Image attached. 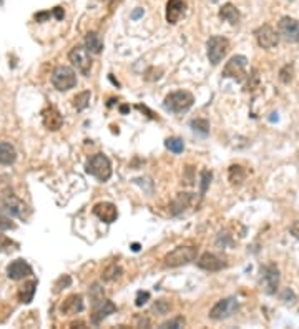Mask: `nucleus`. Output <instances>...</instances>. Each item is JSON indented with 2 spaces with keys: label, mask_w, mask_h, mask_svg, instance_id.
<instances>
[{
  "label": "nucleus",
  "mask_w": 299,
  "mask_h": 329,
  "mask_svg": "<svg viewBox=\"0 0 299 329\" xmlns=\"http://www.w3.org/2000/svg\"><path fill=\"white\" fill-rule=\"evenodd\" d=\"M32 274H34L32 266H30L27 261L22 259V258L14 259L7 266V276H9V279H14V281H20V279L32 276Z\"/></svg>",
  "instance_id": "obj_13"
},
{
  "label": "nucleus",
  "mask_w": 299,
  "mask_h": 329,
  "mask_svg": "<svg viewBox=\"0 0 299 329\" xmlns=\"http://www.w3.org/2000/svg\"><path fill=\"white\" fill-rule=\"evenodd\" d=\"M278 34L288 44L299 42V22L292 17H281L278 22Z\"/></svg>",
  "instance_id": "obj_9"
},
{
  "label": "nucleus",
  "mask_w": 299,
  "mask_h": 329,
  "mask_svg": "<svg viewBox=\"0 0 299 329\" xmlns=\"http://www.w3.org/2000/svg\"><path fill=\"white\" fill-rule=\"evenodd\" d=\"M196 265L205 271H221L223 268H226V261L215 253H205L198 258Z\"/></svg>",
  "instance_id": "obj_15"
},
{
  "label": "nucleus",
  "mask_w": 299,
  "mask_h": 329,
  "mask_svg": "<svg viewBox=\"0 0 299 329\" xmlns=\"http://www.w3.org/2000/svg\"><path fill=\"white\" fill-rule=\"evenodd\" d=\"M238 309V300L235 296H229V298H224V300L218 301L215 306L211 308L210 311V318L213 321H223V319H228L231 318Z\"/></svg>",
  "instance_id": "obj_8"
},
{
  "label": "nucleus",
  "mask_w": 299,
  "mask_h": 329,
  "mask_svg": "<svg viewBox=\"0 0 299 329\" xmlns=\"http://www.w3.org/2000/svg\"><path fill=\"white\" fill-rule=\"evenodd\" d=\"M17 160L15 146L9 142H0V167H9Z\"/></svg>",
  "instance_id": "obj_21"
},
{
  "label": "nucleus",
  "mask_w": 299,
  "mask_h": 329,
  "mask_svg": "<svg viewBox=\"0 0 299 329\" xmlns=\"http://www.w3.org/2000/svg\"><path fill=\"white\" fill-rule=\"evenodd\" d=\"M191 126L194 131L201 133V135H208L210 133V123L203 118H198V120H193L191 121Z\"/></svg>",
  "instance_id": "obj_30"
},
{
  "label": "nucleus",
  "mask_w": 299,
  "mask_h": 329,
  "mask_svg": "<svg viewBox=\"0 0 299 329\" xmlns=\"http://www.w3.org/2000/svg\"><path fill=\"white\" fill-rule=\"evenodd\" d=\"M121 274H123V271H121V268L118 265H110L103 270L102 278H103V281H115V279H118Z\"/></svg>",
  "instance_id": "obj_27"
},
{
  "label": "nucleus",
  "mask_w": 299,
  "mask_h": 329,
  "mask_svg": "<svg viewBox=\"0 0 299 329\" xmlns=\"http://www.w3.org/2000/svg\"><path fill=\"white\" fill-rule=\"evenodd\" d=\"M93 215L98 216L102 221H105V223H113V221H117V218H118V210H117V206L113 203H110V201H100V203H96L93 206Z\"/></svg>",
  "instance_id": "obj_16"
},
{
  "label": "nucleus",
  "mask_w": 299,
  "mask_h": 329,
  "mask_svg": "<svg viewBox=\"0 0 299 329\" xmlns=\"http://www.w3.org/2000/svg\"><path fill=\"white\" fill-rule=\"evenodd\" d=\"M229 52V40L226 37L221 35H213L210 40L206 42V53H208V60L213 65H218L221 60L226 57Z\"/></svg>",
  "instance_id": "obj_4"
},
{
  "label": "nucleus",
  "mask_w": 299,
  "mask_h": 329,
  "mask_svg": "<svg viewBox=\"0 0 299 329\" xmlns=\"http://www.w3.org/2000/svg\"><path fill=\"white\" fill-rule=\"evenodd\" d=\"M115 311H117V306L110 300H105L103 296L96 298V300H93V311L90 314L91 324H100L103 319L108 318L110 314H113Z\"/></svg>",
  "instance_id": "obj_11"
},
{
  "label": "nucleus",
  "mask_w": 299,
  "mask_h": 329,
  "mask_svg": "<svg viewBox=\"0 0 299 329\" xmlns=\"http://www.w3.org/2000/svg\"><path fill=\"white\" fill-rule=\"evenodd\" d=\"M70 284H72V278L69 276V274H63V276H60V278L57 279V283H55V289H53V292H60L62 289L69 288Z\"/></svg>",
  "instance_id": "obj_31"
},
{
  "label": "nucleus",
  "mask_w": 299,
  "mask_h": 329,
  "mask_svg": "<svg viewBox=\"0 0 299 329\" xmlns=\"http://www.w3.org/2000/svg\"><path fill=\"white\" fill-rule=\"evenodd\" d=\"M170 306H172V304H170L168 301H164V300H160V301H156V304H155V311L156 313H161V314H164V313H168L170 311Z\"/></svg>",
  "instance_id": "obj_36"
},
{
  "label": "nucleus",
  "mask_w": 299,
  "mask_h": 329,
  "mask_svg": "<svg viewBox=\"0 0 299 329\" xmlns=\"http://www.w3.org/2000/svg\"><path fill=\"white\" fill-rule=\"evenodd\" d=\"M52 85L58 91H69L77 85V73L67 65H58L52 72Z\"/></svg>",
  "instance_id": "obj_5"
},
{
  "label": "nucleus",
  "mask_w": 299,
  "mask_h": 329,
  "mask_svg": "<svg viewBox=\"0 0 299 329\" xmlns=\"http://www.w3.org/2000/svg\"><path fill=\"white\" fill-rule=\"evenodd\" d=\"M292 78H294V65H284L281 72H279V80H281L284 85H288L292 82Z\"/></svg>",
  "instance_id": "obj_29"
},
{
  "label": "nucleus",
  "mask_w": 299,
  "mask_h": 329,
  "mask_svg": "<svg viewBox=\"0 0 299 329\" xmlns=\"http://www.w3.org/2000/svg\"><path fill=\"white\" fill-rule=\"evenodd\" d=\"M9 229H15V223L10 221V218H5L0 215V231H9Z\"/></svg>",
  "instance_id": "obj_35"
},
{
  "label": "nucleus",
  "mask_w": 299,
  "mask_h": 329,
  "mask_svg": "<svg viewBox=\"0 0 299 329\" xmlns=\"http://www.w3.org/2000/svg\"><path fill=\"white\" fill-rule=\"evenodd\" d=\"M142 15H143V9H138V10H135L131 14V18H133V20H137V18H140Z\"/></svg>",
  "instance_id": "obj_41"
},
{
  "label": "nucleus",
  "mask_w": 299,
  "mask_h": 329,
  "mask_svg": "<svg viewBox=\"0 0 299 329\" xmlns=\"http://www.w3.org/2000/svg\"><path fill=\"white\" fill-rule=\"evenodd\" d=\"M190 201H191V194L190 193H180L172 203V215H176V213L183 211L188 205H190Z\"/></svg>",
  "instance_id": "obj_25"
},
{
  "label": "nucleus",
  "mask_w": 299,
  "mask_h": 329,
  "mask_svg": "<svg viewBox=\"0 0 299 329\" xmlns=\"http://www.w3.org/2000/svg\"><path fill=\"white\" fill-rule=\"evenodd\" d=\"M198 246H176L173 251L164 254V266L168 268H178L183 265H188L196 259Z\"/></svg>",
  "instance_id": "obj_1"
},
{
  "label": "nucleus",
  "mask_w": 299,
  "mask_h": 329,
  "mask_svg": "<svg viewBox=\"0 0 299 329\" xmlns=\"http://www.w3.org/2000/svg\"><path fill=\"white\" fill-rule=\"evenodd\" d=\"M90 98H91V93L88 90L78 93L75 98H73V107L77 108V112H83V110L90 105Z\"/></svg>",
  "instance_id": "obj_26"
},
{
  "label": "nucleus",
  "mask_w": 299,
  "mask_h": 329,
  "mask_svg": "<svg viewBox=\"0 0 299 329\" xmlns=\"http://www.w3.org/2000/svg\"><path fill=\"white\" fill-rule=\"evenodd\" d=\"M164 146L172 151V153L175 155H178L181 153L183 150H185V143H183V140L178 138V137H172V138H168L167 142H164Z\"/></svg>",
  "instance_id": "obj_28"
},
{
  "label": "nucleus",
  "mask_w": 299,
  "mask_h": 329,
  "mask_svg": "<svg viewBox=\"0 0 299 329\" xmlns=\"http://www.w3.org/2000/svg\"><path fill=\"white\" fill-rule=\"evenodd\" d=\"M228 178L231 181V185H241V183L245 181V178H246L245 168L240 167V164H233V167H229Z\"/></svg>",
  "instance_id": "obj_24"
},
{
  "label": "nucleus",
  "mask_w": 299,
  "mask_h": 329,
  "mask_svg": "<svg viewBox=\"0 0 299 329\" xmlns=\"http://www.w3.org/2000/svg\"><path fill=\"white\" fill-rule=\"evenodd\" d=\"M254 37H256L258 45L261 48H266V50H271V48L276 47L278 42H279V34L271 25H268V23H264V25L256 28L254 30Z\"/></svg>",
  "instance_id": "obj_12"
},
{
  "label": "nucleus",
  "mask_w": 299,
  "mask_h": 329,
  "mask_svg": "<svg viewBox=\"0 0 299 329\" xmlns=\"http://www.w3.org/2000/svg\"><path fill=\"white\" fill-rule=\"evenodd\" d=\"M219 18H221L223 22H228L231 25H238L241 20V14L240 10H238L233 4H224L221 9H219Z\"/></svg>",
  "instance_id": "obj_20"
},
{
  "label": "nucleus",
  "mask_w": 299,
  "mask_h": 329,
  "mask_svg": "<svg viewBox=\"0 0 299 329\" xmlns=\"http://www.w3.org/2000/svg\"><path fill=\"white\" fill-rule=\"evenodd\" d=\"M246 69H248V58L245 55H235L229 58L223 70V77L233 78L236 82H243L246 78Z\"/></svg>",
  "instance_id": "obj_7"
},
{
  "label": "nucleus",
  "mask_w": 299,
  "mask_h": 329,
  "mask_svg": "<svg viewBox=\"0 0 299 329\" xmlns=\"http://www.w3.org/2000/svg\"><path fill=\"white\" fill-rule=\"evenodd\" d=\"M87 172L95 176L98 181H108L112 178V161H110V158L103 153H96L93 155L88 160L87 163Z\"/></svg>",
  "instance_id": "obj_3"
},
{
  "label": "nucleus",
  "mask_w": 299,
  "mask_h": 329,
  "mask_svg": "<svg viewBox=\"0 0 299 329\" xmlns=\"http://www.w3.org/2000/svg\"><path fill=\"white\" fill-rule=\"evenodd\" d=\"M138 249H140V246L135 243V245H133V251H138Z\"/></svg>",
  "instance_id": "obj_43"
},
{
  "label": "nucleus",
  "mask_w": 299,
  "mask_h": 329,
  "mask_svg": "<svg viewBox=\"0 0 299 329\" xmlns=\"http://www.w3.org/2000/svg\"><path fill=\"white\" fill-rule=\"evenodd\" d=\"M52 14H53L55 18H57V20H62V18L65 17V10H63L62 7H55Z\"/></svg>",
  "instance_id": "obj_38"
},
{
  "label": "nucleus",
  "mask_w": 299,
  "mask_h": 329,
  "mask_svg": "<svg viewBox=\"0 0 299 329\" xmlns=\"http://www.w3.org/2000/svg\"><path fill=\"white\" fill-rule=\"evenodd\" d=\"M12 246H15V243L9 240L7 236L0 235V253H5V251H10Z\"/></svg>",
  "instance_id": "obj_33"
},
{
  "label": "nucleus",
  "mask_w": 299,
  "mask_h": 329,
  "mask_svg": "<svg viewBox=\"0 0 299 329\" xmlns=\"http://www.w3.org/2000/svg\"><path fill=\"white\" fill-rule=\"evenodd\" d=\"M185 2L183 0H168L167 4V22L175 25L180 22L181 15L185 14Z\"/></svg>",
  "instance_id": "obj_18"
},
{
  "label": "nucleus",
  "mask_w": 299,
  "mask_h": 329,
  "mask_svg": "<svg viewBox=\"0 0 299 329\" xmlns=\"http://www.w3.org/2000/svg\"><path fill=\"white\" fill-rule=\"evenodd\" d=\"M42 123L50 131H58L63 126V117L55 107H47L42 112Z\"/></svg>",
  "instance_id": "obj_14"
},
{
  "label": "nucleus",
  "mask_w": 299,
  "mask_h": 329,
  "mask_svg": "<svg viewBox=\"0 0 299 329\" xmlns=\"http://www.w3.org/2000/svg\"><path fill=\"white\" fill-rule=\"evenodd\" d=\"M2 203H4V208L7 210L10 215L23 216V211H25V205H23L14 193H7V194H5L4 200H2Z\"/></svg>",
  "instance_id": "obj_19"
},
{
  "label": "nucleus",
  "mask_w": 299,
  "mask_h": 329,
  "mask_svg": "<svg viewBox=\"0 0 299 329\" xmlns=\"http://www.w3.org/2000/svg\"><path fill=\"white\" fill-rule=\"evenodd\" d=\"M50 15H52L50 12H40V14H35V20L37 22H45Z\"/></svg>",
  "instance_id": "obj_40"
},
{
  "label": "nucleus",
  "mask_w": 299,
  "mask_h": 329,
  "mask_svg": "<svg viewBox=\"0 0 299 329\" xmlns=\"http://www.w3.org/2000/svg\"><path fill=\"white\" fill-rule=\"evenodd\" d=\"M69 58H70L72 65L75 67V69L80 72L82 75H85V77L90 75V70H91V65H93V62H91V57H90V52H88L87 47H85V45L73 47L70 50V53H69Z\"/></svg>",
  "instance_id": "obj_6"
},
{
  "label": "nucleus",
  "mask_w": 299,
  "mask_h": 329,
  "mask_svg": "<svg viewBox=\"0 0 299 329\" xmlns=\"http://www.w3.org/2000/svg\"><path fill=\"white\" fill-rule=\"evenodd\" d=\"M150 300V292L148 291H140L138 294H137V300H135V304L140 308V306H143V304Z\"/></svg>",
  "instance_id": "obj_37"
},
{
  "label": "nucleus",
  "mask_w": 299,
  "mask_h": 329,
  "mask_svg": "<svg viewBox=\"0 0 299 329\" xmlns=\"http://www.w3.org/2000/svg\"><path fill=\"white\" fill-rule=\"evenodd\" d=\"M128 110H130V108H128L126 105H123V107H121V108H120V112H121V113H126V112H128Z\"/></svg>",
  "instance_id": "obj_42"
},
{
  "label": "nucleus",
  "mask_w": 299,
  "mask_h": 329,
  "mask_svg": "<svg viewBox=\"0 0 299 329\" xmlns=\"http://www.w3.org/2000/svg\"><path fill=\"white\" fill-rule=\"evenodd\" d=\"M194 103V96L193 93L186 90H178V91H173V93L167 95L164 98L163 105L168 112L172 113H183V112H188Z\"/></svg>",
  "instance_id": "obj_2"
},
{
  "label": "nucleus",
  "mask_w": 299,
  "mask_h": 329,
  "mask_svg": "<svg viewBox=\"0 0 299 329\" xmlns=\"http://www.w3.org/2000/svg\"><path fill=\"white\" fill-rule=\"evenodd\" d=\"M37 286H39L37 279H30V281H27L25 284L22 286L20 291H18V300H20V303L30 304L34 301V296L37 292Z\"/></svg>",
  "instance_id": "obj_22"
},
{
  "label": "nucleus",
  "mask_w": 299,
  "mask_h": 329,
  "mask_svg": "<svg viewBox=\"0 0 299 329\" xmlns=\"http://www.w3.org/2000/svg\"><path fill=\"white\" fill-rule=\"evenodd\" d=\"M183 326H185V319H183L181 316H178V318H175V319H170L161 324V327H183Z\"/></svg>",
  "instance_id": "obj_34"
},
{
  "label": "nucleus",
  "mask_w": 299,
  "mask_h": 329,
  "mask_svg": "<svg viewBox=\"0 0 299 329\" xmlns=\"http://www.w3.org/2000/svg\"><path fill=\"white\" fill-rule=\"evenodd\" d=\"M85 308L83 304V296L82 294H70L69 298H65V301L60 304V311L65 316H73L82 313Z\"/></svg>",
  "instance_id": "obj_17"
},
{
  "label": "nucleus",
  "mask_w": 299,
  "mask_h": 329,
  "mask_svg": "<svg viewBox=\"0 0 299 329\" xmlns=\"http://www.w3.org/2000/svg\"><path fill=\"white\" fill-rule=\"evenodd\" d=\"M289 231H291V235L296 238V240H299V221H294L291 224V228H289Z\"/></svg>",
  "instance_id": "obj_39"
},
{
  "label": "nucleus",
  "mask_w": 299,
  "mask_h": 329,
  "mask_svg": "<svg viewBox=\"0 0 299 329\" xmlns=\"http://www.w3.org/2000/svg\"><path fill=\"white\" fill-rule=\"evenodd\" d=\"M211 172H208V170H203L201 172V196L206 193V190H208V186H210V181H211Z\"/></svg>",
  "instance_id": "obj_32"
},
{
  "label": "nucleus",
  "mask_w": 299,
  "mask_h": 329,
  "mask_svg": "<svg viewBox=\"0 0 299 329\" xmlns=\"http://www.w3.org/2000/svg\"><path fill=\"white\" fill-rule=\"evenodd\" d=\"M85 47L88 48L90 53H102L103 50V40L102 37L96 32H88L87 37H85Z\"/></svg>",
  "instance_id": "obj_23"
},
{
  "label": "nucleus",
  "mask_w": 299,
  "mask_h": 329,
  "mask_svg": "<svg viewBox=\"0 0 299 329\" xmlns=\"http://www.w3.org/2000/svg\"><path fill=\"white\" fill-rule=\"evenodd\" d=\"M261 289L268 294H274L279 286V271L274 265H266L261 268V276H259Z\"/></svg>",
  "instance_id": "obj_10"
}]
</instances>
